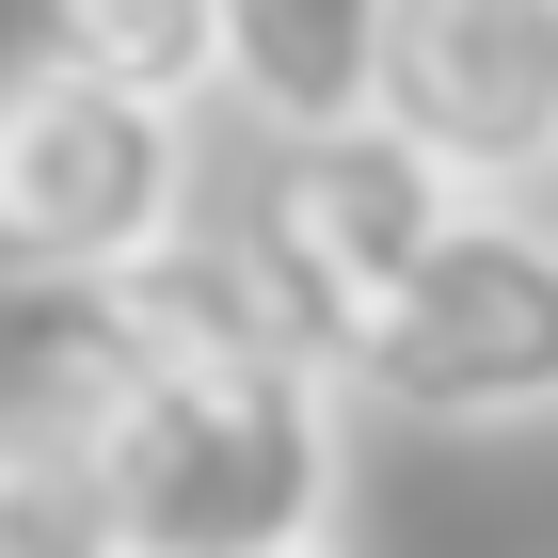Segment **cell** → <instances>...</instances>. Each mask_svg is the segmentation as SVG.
Listing matches in <instances>:
<instances>
[{"instance_id": "6da1fadb", "label": "cell", "mask_w": 558, "mask_h": 558, "mask_svg": "<svg viewBox=\"0 0 558 558\" xmlns=\"http://www.w3.org/2000/svg\"><path fill=\"white\" fill-rule=\"evenodd\" d=\"M112 478L129 558H303L336 543L351 495V399L303 351H240V367H160V384L64 399Z\"/></svg>"}, {"instance_id": "7a4b0ae2", "label": "cell", "mask_w": 558, "mask_h": 558, "mask_svg": "<svg viewBox=\"0 0 558 558\" xmlns=\"http://www.w3.org/2000/svg\"><path fill=\"white\" fill-rule=\"evenodd\" d=\"M336 399L399 430H526L558 415V208H463L336 336Z\"/></svg>"}, {"instance_id": "3957f363", "label": "cell", "mask_w": 558, "mask_h": 558, "mask_svg": "<svg viewBox=\"0 0 558 558\" xmlns=\"http://www.w3.org/2000/svg\"><path fill=\"white\" fill-rule=\"evenodd\" d=\"M192 223V112L112 96L81 64H0V288H96Z\"/></svg>"}, {"instance_id": "277c9868", "label": "cell", "mask_w": 558, "mask_h": 558, "mask_svg": "<svg viewBox=\"0 0 558 558\" xmlns=\"http://www.w3.org/2000/svg\"><path fill=\"white\" fill-rule=\"evenodd\" d=\"M463 208H478V192H447V175L367 112V129H319V144H271V160H256L240 256H256L271 303H288V336L336 367V336H351V319H367V303H384Z\"/></svg>"}, {"instance_id": "5b68a950", "label": "cell", "mask_w": 558, "mask_h": 558, "mask_svg": "<svg viewBox=\"0 0 558 558\" xmlns=\"http://www.w3.org/2000/svg\"><path fill=\"white\" fill-rule=\"evenodd\" d=\"M384 129L447 192H558V0H384Z\"/></svg>"}, {"instance_id": "8992f818", "label": "cell", "mask_w": 558, "mask_h": 558, "mask_svg": "<svg viewBox=\"0 0 558 558\" xmlns=\"http://www.w3.org/2000/svg\"><path fill=\"white\" fill-rule=\"evenodd\" d=\"M240 351H303L288 303L240 256V223H175L160 256L33 303V399H112V384H160V367H240ZM303 367H319V351H303Z\"/></svg>"}, {"instance_id": "52a82bcc", "label": "cell", "mask_w": 558, "mask_h": 558, "mask_svg": "<svg viewBox=\"0 0 558 558\" xmlns=\"http://www.w3.org/2000/svg\"><path fill=\"white\" fill-rule=\"evenodd\" d=\"M223 112L256 144H319L384 112V0H223Z\"/></svg>"}, {"instance_id": "ba28073f", "label": "cell", "mask_w": 558, "mask_h": 558, "mask_svg": "<svg viewBox=\"0 0 558 558\" xmlns=\"http://www.w3.org/2000/svg\"><path fill=\"white\" fill-rule=\"evenodd\" d=\"M33 64H81L112 96L208 112L223 96V0H33Z\"/></svg>"}, {"instance_id": "9c48e42d", "label": "cell", "mask_w": 558, "mask_h": 558, "mask_svg": "<svg viewBox=\"0 0 558 558\" xmlns=\"http://www.w3.org/2000/svg\"><path fill=\"white\" fill-rule=\"evenodd\" d=\"M0 558H129L112 478L64 399H0Z\"/></svg>"}, {"instance_id": "30bf717a", "label": "cell", "mask_w": 558, "mask_h": 558, "mask_svg": "<svg viewBox=\"0 0 558 558\" xmlns=\"http://www.w3.org/2000/svg\"><path fill=\"white\" fill-rule=\"evenodd\" d=\"M303 558H336V543H303Z\"/></svg>"}, {"instance_id": "8fae6325", "label": "cell", "mask_w": 558, "mask_h": 558, "mask_svg": "<svg viewBox=\"0 0 558 558\" xmlns=\"http://www.w3.org/2000/svg\"><path fill=\"white\" fill-rule=\"evenodd\" d=\"M543 208H558V192H543Z\"/></svg>"}]
</instances>
